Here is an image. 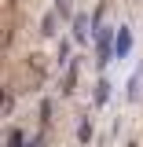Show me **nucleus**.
Returning a JSON list of instances; mask_svg holds the SVG:
<instances>
[{"label": "nucleus", "mask_w": 143, "mask_h": 147, "mask_svg": "<svg viewBox=\"0 0 143 147\" xmlns=\"http://www.w3.org/2000/svg\"><path fill=\"white\" fill-rule=\"evenodd\" d=\"M95 48H99V70H103L110 59L117 55V33H114V30H103V26H99V30H95Z\"/></svg>", "instance_id": "1"}, {"label": "nucleus", "mask_w": 143, "mask_h": 147, "mask_svg": "<svg viewBox=\"0 0 143 147\" xmlns=\"http://www.w3.org/2000/svg\"><path fill=\"white\" fill-rule=\"evenodd\" d=\"M88 26H92V18H85V15H77V18H73V40H77V44H85L88 37H95Z\"/></svg>", "instance_id": "2"}, {"label": "nucleus", "mask_w": 143, "mask_h": 147, "mask_svg": "<svg viewBox=\"0 0 143 147\" xmlns=\"http://www.w3.org/2000/svg\"><path fill=\"white\" fill-rule=\"evenodd\" d=\"M128 48H132V33H128V26H121L117 30V55H128Z\"/></svg>", "instance_id": "3"}, {"label": "nucleus", "mask_w": 143, "mask_h": 147, "mask_svg": "<svg viewBox=\"0 0 143 147\" xmlns=\"http://www.w3.org/2000/svg\"><path fill=\"white\" fill-rule=\"evenodd\" d=\"M140 85H143V66L128 77V99H136V96H140Z\"/></svg>", "instance_id": "4"}, {"label": "nucleus", "mask_w": 143, "mask_h": 147, "mask_svg": "<svg viewBox=\"0 0 143 147\" xmlns=\"http://www.w3.org/2000/svg\"><path fill=\"white\" fill-rule=\"evenodd\" d=\"M55 26H59V15L52 11V15H44V22H40V33H44V37H52V33H55Z\"/></svg>", "instance_id": "5"}, {"label": "nucleus", "mask_w": 143, "mask_h": 147, "mask_svg": "<svg viewBox=\"0 0 143 147\" xmlns=\"http://www.w3.org/2000/svg\"><path fill=\"white\" fill-rule=\"evenodd\" d=\"M107 99H110V81L103 77V81L95 85V103H107Z\"/></svg>", "instance_id": "6"}, {"label": "nucleus", "mask_w": 143, "mask_h": 147, "mask_svg": "<svg viewBox=\"0 0 143 147\" xmlns=\"http://www.w3.org/2000/svg\"><path fill=\"white\" fill-rule=\"evenodd\" d=\"M7 147H26V136H22V132H15V129H11V132H7Z\"/></svg>", "instance_id": "7"}, {"label": "nucleus", "mask_w": 143, "mask_h": 147, "mask_svg": "<svg viewBox=\"0 0 143 147\" xmlns=\"http://www.w3.org/2000/svg\"><path fill=\"white\" fill-rule=\"evenodd\" d=\"M55 15H59V18L70 15V0H55Z\"/></svg>", "instance_id": "8"}, {"label": "nucleus", "mask_w": 143, "mask_h": 147, "mask_svg": "<svg viewBox=\"0 0 143 147\" xmlns=\"http://www.w3.org/2000/svg\"><path fill=\"white\" fill-rule=\"evenodd\" d=\"M30 147H44V140H40V136H37V140H33V144H30Z\"/></svg>", "instance_id": "9"}]
</instances>
